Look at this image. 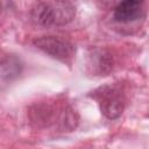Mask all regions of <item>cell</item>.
<instances>
[{
	"label": "cell",
	"instance_id": "3957f363",
	"mask_svg": "<svg viewBox=\"0 0 149 149\" xmlns=\"http://www.w3.org/2000/svg\"><path fill=\"white\" fill-rule=\"evenodd\" d=\"M34 45L50 57L66 64H70L76 55L74 44L61 36H42L35 38Z\"/></svg>",
	"mask_w": 149,
	"mask_h": 149
},
{
	"label": "cell",
	"instance_id": "277c9868",
	"mask_svg": "<svg viewBox=\"0 0 149 149\" xmlns=\"http://www.w3.org/2000/svg\"><path fill=\"white\" fill-rule=\"evenodd\" d=\"M146 0H122L114 9L113 17L116 22L129 23L139 20L144 12Z\"/></svg>",
	"mask_w": 149,
	"mask_h": 149
},
{
	"label": "cell",
	"instance_id": "7a4b0ae2",
	"mask_svg": "<svg viewBox=\"0 0 149 149\" xmlns=\"http://www.w3.org/2000/svg\"><path fill=\"white\" fill-rule=\"evenodd\" d=\"M100 107L101 113L109 120L118 119L127 105V94L121 84H109L97 88L92 95Z\"/></svg>",
	"mask_w": 149,
	"mask_h": 149
},
{
	"label": "cell",
	"instance_id": "5b68a950",
	"mask_svg": "<svg viewBox=\"0 0 149 149\" xmlns=\"http://www.w3.org/2000/svg\"><path fill=\"white\" fill-rule=\"evenodd\" d=\"M22 70L21 61L15 56H7L0 59V86L10 84Z\"/></svg>",
	"mask_w": 149,
	"mask_h": 149
},
{
	"label": "cell",
	"instance_id": "6da1fadb",
	"mask_svg": "<svg viewBox=\"0 0 149 149\" xmlns=\"http://www.w3.org/2000/svg\"><path fill=\"white\" fill-rule=\"evenodd\" d=\"M74 16V7L66 2L62 1L57 6L40 2L35 5L30 10L31 21L40 27H52L58 24H65L71 21Z\"/></svg>",
	"mask_w": 149,
	"mask_h": 149
}]
</instances>
